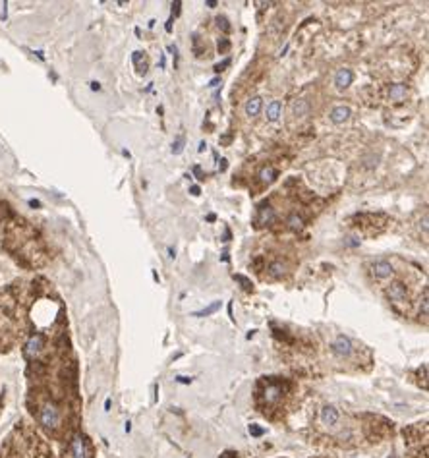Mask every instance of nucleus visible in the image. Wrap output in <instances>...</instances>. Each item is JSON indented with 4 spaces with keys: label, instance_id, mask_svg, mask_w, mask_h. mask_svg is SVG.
Instances as JSON below:
<instances>
[{
    "label": "nucleus",
    "instance_id": "nucleus-1",
    "mask_svg": "<svg viewBox=\"0 0 429 458\" xmlns=\"http://www.w3.org/2000/svg\"><path fill=\"white\" fill-rule=\"evenodd\" d=\"M261 385H263V390H261V394H259V396L263 398L265 406L275 404V402H279V400L283 398V392H285V388H283V383H281V381L265 379Z\"/></svg>",
    "mask_w": 429,
    "mask_h": 458
},
{
    "label": "nucleus",
    "instance_id": "nucleus-2",
    "mask_svg": "<svg viewBox=\"0 0 429 458\" xmlns=\"http://www.w3.org/2000/svg\"><path fill=\"white\" fill-rule=\"evenodd\" d=\"M387 298L393 302V305L398 309V307H408V290L402 282H391L387 286Z\"/></svg>",
    "mask_w": 429,
    "mask_h": 458
},
{
    "label": "nucleus",
    "instance_id": "nucleus-3",
    "mask_svg": "<svg viewBox=\"0 0 429 458\" xmlns=\"http://www.w3.org/2000/svg\"><path fill=\"white\" fill-rule=\"evenodd\" d=\"M39 420L47 429H56L60 425V412L54 404H45L39 412Z\"/></svg>",
    "mask_w": 429,
    "mask_h": 458
},
{
    "label": "nucleus",
    "instance_id": "nucleus-4",
    "mask_svg": "<svg viewBox=\"0 0 429 458\" xmlns=\"http://www.w3.org/2000/svg\"><path fill=\"white\" fill-rule=\"evenodd\" d=\"M273 221H275V209L269 205L267 201L261 203V205H257V211H255V217H253V225L257 229H261V227L271 225Z\"/></svg>",
    "mask_w": 429,
    "mask_h": 458
},
{
    "label": "nucleus",
    "instance_id": "nucleus-5",
    "mask_svg": "<svg viewBox=\"0 0 429 458\" xmlns=\"http://www.w3.org/2000/svg\"><path fill=\"white\" fill-rule=\"evenodd\" d=\"M331 348H333V352L337 354V356H342V358H348V356L352 354V350H354V346H352V340H350L348 336H344V335L337 336Z\"/></svg>",
    "mask_w": 429,
    "mask_h": 458
},
{
    "label": "nucleus",
    "instance_id": "nucleus-6",
    "mask_svg": "<svg viewBox=\"0 0 429 458\" xmlns=\"http://www.w3.org/2000/svg\"><path fill=\"white\" fill-rule=\"evenodd\" d=\"M43 346H45V338L41 335L29 336V340L25 342V356L27 358H35L37 354L43 350Z\"/></svg>",
    "mask_w": 429,
    "mask_h": 458
},
{
    "label": "nucleus",
    "instance_id": "nucleus-7",
    "mask_svg": "<svg viewBox=\"0 0 429 458\" xmlns=\"http://www.w3.org/2000/svg\"><path fill=\"white\" fill-rule=\"evenodd\" d=\"M371 273H373L375 279H387V277L393 275L394 269L389 261H375V263L371 265Z\"/></svg>",
    "mask_w": 429,
    "mask_h": 458
},
{
    "label": "nucleus",
    "instance_id": "nucleus-8",
    "mask_svg": "<svg viewBox=\"0 0 429 458\" xmlns=\"http://www.w3.org/2000/svg\"><path fill=\"white\" fill-rule=\"evenodd\" d=\"M352 81H354V74H352V70H346V68H342V70L337 72V76H335V85L339 89H346L352 85Z\"/></svg>",
    "mask_w": 429,
    "mask_h": 458
},
{
    "label": "nucleus",
    "instance_id": "nucleus-9",
    "mask_svg": "<svg viewBox=\"0 0 429 458\" xmlns=\"http://www.w3.org/2000/svg\"><path fill=\"white\" fill-rule=\"evenodd\" d=\"M259 182L263 184V186H269V184H273L277 178H279V170L273 166V164H267V166H263L261 168V172H259Z\"/></svg>",
    "mask_w": 429,
    "mask_h": 458
},
{
    "label": "nucleus",
    "instance_id": "nucleus-10",
    "mask_svg": "<svg viewBox=\"0 0 429 458\" xmlns=\"http://www.w3.org/2000/svg\"><path fill=\"white\" fill-rule=\"evenodd\" d=\"M406 95H408V87L404 83H394L389 89V97H391V101H394V103H402L406 99Z\"/></svg>",
    "mask_w": 429,
    "mask_h": 458
},
{
    "label": "nucleus",
    "instance_id": "nucleus-11",
    "mask_svg": "<svg viewBox=\"0 0 429 458\" xmlns=\"http://www.w3.org/2000/svg\"><path fill=\"white\" fill-rule=\"evenodd\" d=\"M321 420L325 425H337L339 423V410L335 406H325L321 410Z\"/></svg>",
    "mask_w": 429,
    "mask_h": 458
},
{
    "label": "nucleus",
    "instance_id": "nucleus-12",
    "mask_svg": "<svg viewBox=\"0 0 429 458\" xmlns=\"http://www.w3.org/2000/svg\"><path fill=\"white\" fill-rule=\"evenodd\" d=\"M350 118V108L348 106H335L331 112V122L342 124Z\"/></svg>",
    "mask_w": 429,
    "mask_h": 458
},
{
    "label": "nucleus",
    "instance_id": "nucleus-13",
    "mask_svg": "<svg viewBox=\"0 0 429 458\" xmlns=\"http://www.w3.org/2000/svg\"><path fill=\"white\" fill-rule=\"evenodd\" d=\"M261 106H263V101H261V97H253V99H250L248 103H246V114L248 116H257L259 112H261Z\"/></svg>",
    "mask_w": 429,
    "mask_h": 458
},
{
    "label": "nucleus",
    "instance_id": "nucleus-14",
    "mask_svg": "<svg viewBox=\"0 0 429 458\" xmlns=\"http://www.w3.org/2000/svg\"><path fill=\"white\" fill-rule=\"evenodd\" d=\"M72 458H85V445L81 437H73L72 441Z\"/></svg>",
    "mask_w": 429,
    "mask_h": 458
},
{
    "label": "nucleus",
    "instance_id": "nucleus-15",
    "mask_svg": "<svg viewBox=\"0 0 429 458\" xmlns=\"http://www.w3.org/2000/svg\"><path fill=\"white\" fill-rule=\"evenodd\" d=\"M267 271L273 279H283L286 273V265L283 263V261H273V263L269 265Z\"/></svg>",
    "mask_w": 429,
    "mask_h": 458
},
{
    "label": "nucleus",
    "instance_id": "nucleus-16",
    "mask_svg": "<svg viewBox=\"0 0 429 458\" xmlns=\"http://www.w3.org/2000/svg\"><path fill=\"white\" fill-rule=\"evenodd\" d=\"M132 60H134V66L138 68L140 74H145V72H147V58H145V53L136 51L134 56H132Z\"/></svg>",
    "mask_w": 429,
    "mask_h": 458
},
{
    "label": "nucleus",
    "instance_id": "nucleus-17",
    "mask_svg": "<svg viewBox=\"0 0 429 458\" xmlns=\"http://www.w3.org/2000/svg\"><path fill=\"white\" fill-rule=\"evenodd\" d=\"M286 225L292 230H302L304 229V219L298 215V213H290L288 219H286Z\"/></svg>",
    "mask_w": 429,
    "mask_h": 458
},
{
    "label": "nucleus",
    "instance_id": "nucleus-18",
    "mask_svg": "<svg viewBox=\"0 0 429 458\" xmlns=\"http://www.w3.org/2000/svg\"><path fill=\"white\" fill-rule=\"evenodd\" d=\"M281 103L279 101H273V103H269L267 105V118L271 120V122H275V120H279V116H281Z\"/></svg>",
    "mask_w": 429,
    "mask_h": 458
},
{
    "label": "nucleus",
    "instance_id": "nucleus-19",
    "mask_svg": "<svg viewBox=\"0 0 429 458\" xmlns=\"http://www.w3.org/2000/svg\"><path fill=\"white\" fill-rule=\"evenodd\" d=\"M218 307H220V302H213V304H211V305H207L205 309H201V311H196V313H194V317H207V315L214 313Z\"/></svg>",
    "mask_w": 429,
    "mask_h": 458
},
{
    "label": "nucleus",
    "instance_id": "nucleus-20",
    "mask_svg": "<svg viewBox=\"0 0 429 458\" xmlns=\"http://www.w3.org/2000/svg\"><path fill=\"white\" fill-rule=\"evenodd\" d=\"M292 110H294V116H305L307 110H309V105L305 101H296L294 106H292Z\"/></svg>",
    "mask_w": 429,
    "mask_h": 458
},
{
    "label": "nucleus",
    "instance_id": "nucleus-21",
    "mask_svg": "<svg viewBox=\"0 0 429 458\" xmlns=\"http://www.w3.org/2000/svg\"><path fill=\"white\" fill-rule=\"evenodd\" d=\"M234 281L240 282V284H242V288H244L246 292H251V290H253V282H251L248 277H244V275H234Z\"/></svg>",
    "mask_w": 429,
    "mask_h": 458
},
{
    "label": "nucleus",
    "instance_id": "nucleus-22",
    "mask_svg": "<svg viewBox=\"0 0 429 458\" xmlns=\"http://www.w3.org/2000/svg\"><path fill=\"white\" fill-rule=\"evenodd\" d=\"M420 317H428V288L424 290V298H422V307H420Z\"/></svg>",
    "mask_w": 429,
    "mask_h": 458
},
{
    "label": "nucleus",
    "instance_id": "nucleus-23",
    "mask_svg": "<svg viewBox=\"0 0 429 458\" xmlns=\"http://www.w3.org/2000/svg\"><path fill=\"white\" fill-rule=\"evenodd\" d=\"M182 149H184V138H178V140L172 143V153L178 155V153H182Z\"/></svg>",
    "mask_w": 429,
    "mask_h": 458
},
{
    "label": "nucleus",
    "instance_id": "nucleus-24",
    "mask_svg": "<svg viewBox=\"0 0 429 458\" xmlns=\"http://www.w3.org/2000/svg\"><path fill=\"white\" fill-rule=\"evenodd\" d=\"M230 49V43H228V39H220L218 41V53L220 54H224L226 51Z\"/></svg>",
    "mask_w": 429,
    "mask_h": 458
},
{
    "label": "nucleus",
    "instance_id": "nucleus-25",
    "mask_svg": "<svg viewBox=\"0 0 429 458\" xmlns=\"http://www.w3.org/2000/svg\"><path fill=\"white\" fill-rule=\"evenodd\" d=\"M250 433L253 437H261V435L265 433V429H263V427H257V425H250Z\"/></svg>",
    "mask_w": 429,
    "mask_h": 458
},
{
    "label": "nucleus",
    "instance_id": "nucleus-26",
    "mask_svg": "<svg viewBox=\"0 0 429 458\" xmlns=\"http://www.w3.org/2000/svg\"><path fill=\"white\" fill-rule=\"evenodd\" d=\"M228 66H230V58H226V60H222L220 64H216L213 70L216 72V74H220V72L224 70V68H228Z\"/></svg>",
    "mask_w": 429,
    "mask_h": 458
},
{
    "label": "nucleus",
    "instance_id": "nucleus-27",
    "mask_svg": "<svg viewBox=\"0 0 429 458\" xmlns=\"http://www.w3.org/2000/svg\"><path fill=\"white\" fill-rule=\"evenodd\" d=\"M218 27H222V31H230V25H228V19L226 18H218Z\"/></svg>",
    "mask_w": 429,
    "mask_h": 458
},
{
    "label": "nucleus",
    "instance_id": "nucleus-28",
    "mask_svg": "<svg viewBox=\"0 0 429 458\" xmlns=\"http://www.w3.org/2000/svg\"><path fill=\"white\" fill-rule=\"evenodd\" d=\"M194 172H196L197 180H205V176H203V172H201V168H199V166H194Z\"/></svg>",
    "mask_w": 429,
    "mask_h": 458
},
{
    "label": "nucleus",
    "instance_id": "nucleus-29",
    "mask_svg": "<svg viewBox=\"0 0 429 458\" xmlns=\"http://www.w3.org/2000/svg\"><path fill=\"white\" fill-rule=\"evenodd\" d=\"M190 194H192V195H199V194H201V188H199V186H192V188H190Z\"/></svg>",
    "mask_w": 429,
    "mask_h": 458
},
{
    "label": "nucleus",
    "instance_id": "nucleus-30",
    "mask_svg": "<svg viewBox=\"0 0 429 458\" xmlns=\"http://www.w3.org/2000/svg\"><path fill=\"white\" fill-rule=\"evenodd\" d=\"M218 83H220V77H214V79H211V81H209V87L213 89V87H216Z\"/></svg>",
    "mask_w": 429,
    "mask_h": 458
},
{
    "label": "nucleus",
    "instance_id": "nucleus-31",
    "mask_svg": "<svg viewBox=\"0 0 429 458\" xmlns=\"http://www.w3.org/2000/svg\"><path fill=\"white\" fill-rule=\"evenodd\" d=\"M176 381H178V383H190L192 379H190V377H182V375H180V377H176Z\"/></svg>",
    "mask_w": 429,
    "mask_h": 458
},
{
    "label": "nucleus",
    "instance_id": "nucleus-32",
    "mask_svg": "<svg viewBox=\"0 0 429 458\" xmlns=\"http://www.w3.org/2000/svg\"><path fill=\"white\" fill-rule=\"evenodd\" d=\"M220 458H238V455H236V453H224Z\"/></svg>",
    "mask_w": 429,
    "mask_h": 458
},
{
    "label": "nucleus",
    "instance_id": "nucleus-33",
    "mask_svg": "<svg viewBox=\"0 0 429 458\" xmlns=\"http://www.w3.org/2000/svg\"><path fill=\"white\" fill-rule=\"evenodd\" d=\"M205 6H209V8H214V6H218V2H214V0H207V2H205Z\"/></svg>",
    "mask_w": 429,
    "mask_h": 458
},
{
    "label": "nucleus",
    "instance_id": "nucleus-34",
    "mask_svg": "<svg viewBox=\"0 0 429 458\" xmlns=\"http://www.w3.org/2000/svg\"><path fill=\"white\" fill-rule=\"evenodd\" d=\"M226 170V159H220V172Z\"/></svg>",
    "mask_w": 429,
    "mask_h": 458
},
{
    "label": "nucleus",
    "instance_id": "nucleus-35",
    "mask_svg": "<svg viewBox=\"0 0 429 458\" xmlns=\"http://www.w3.org/2000/svg\"><path fill=\"white\" fill-rule=\"evenodd\" d=\"M91 89H93V91H99V89H101V85H99L97 81H93V83H91Z\"/></svg>",
    "mask_w": 429,
    "mask_h": 458
}]
</instances>
